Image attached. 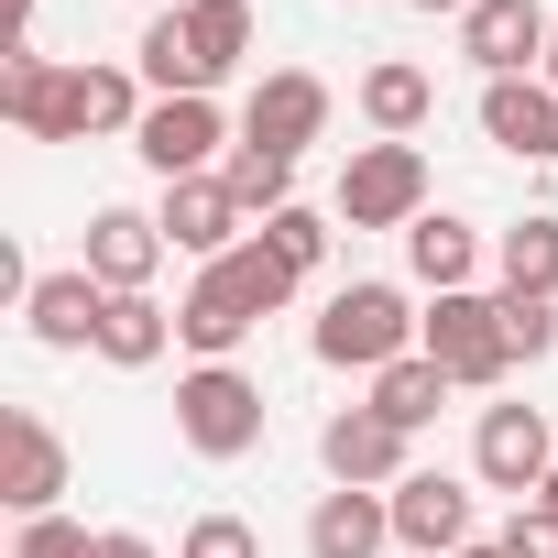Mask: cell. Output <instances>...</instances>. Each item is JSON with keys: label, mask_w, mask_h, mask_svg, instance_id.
Returning a JSON list of instances; mask_svg holds the SVG:
<instances>
[{"label": "cell", "mask_w": 558, "mask_h": 558, "mask_svg": "<svg viewBox=\"0 0 558 558\" xmlns=\"http://www.w3.org/2000/svg\"><path fill=\"white\" fill-rule=\"evenodd\" d=\"M252 329H263V318L241 307V286H230L219 263H197V286L175 296V351H197V362H230Z\"/></svg>", "instance_id": "obj_19"}, {"label": "cell", "mask_w": 558, "mask_h": 558, "mask_svg": "<svg viewBox=\"0 0 558 558\" xmlns=\"http://www.w3.org/2000/svg\"><path fill=\"white\" fill-rule=\"evenodd\" d=\"M449 395H460V384H449V373H438V362H427V351H405V362H395V373H373V384H362V405H373V416H395V427H405V438H427V427H438V405H449Z\"/></svg>", "instance_id": "obj_23"}, {"label": "cell", "mask_w": 558, "mask_h": 558, "mask_svg": "<svg viewBox=\"0 0 558 558\" xmlns=\"http://www.w3.org/2000/svg\"><path fill=\"white\" fill-rule=\"evenodd\" d=\"M318 471L351 482V493H395V482L416 471V438H405L395 416H373V405H340V416L318 427Z\"/></svg>", "instance_id": "obj_9"}, {"label": "cell", "mask_w": 558, "mask_h": 558, "mask_svg": "<svg viewBox=\"0 0 558 558\" xmlns=\"http://www.w3.org/2000/svg\"><path fill=\"white\" fill-rule=\"evenodd\" d=\"M175 558H263V536H252L241 514H197V525L175 536Z\"/></svg>", "instance_id": "obj_32"}, {"label": "cell", "mask_w": 558, "mask_h": 558, "mask_svg": "<svg viewBox=\"0 0 558 558\" xmlns=\"http://www.w3.org/2000/svg\"><path fill=\"white\" fill-rule=\"evenodd\" d=\"M504 558H558V514H547V504H514V525H504Z\"/></svg>", "instance_id": "obj_33"}, {"label": "cell", "mask_w": 558, "mask_h": 558, "mask_svg": "<svg viewBox=\"0 0 558 558\" xmlns=\"http://www.w3.org/2000/svg\"><path fill=\"white\" fill-rule=\"evenodd\" d=\"M132 66H143V88H154V99H219V88H208V66H197V45H186V12H154V23H143V45H132Z\"/></svg>", "instance_id": "obj_24"}, {"label": "cell", "mask_w": 558, "mask_h": 558, "mask_svg": "<svg viewBox=\"0 0 558 558\" xmlns=\"http://www.w3.org/2000/svg\"><path fill=\"white\" fill-rule=\"evenodd\" d=\"M230 143H241V121H230L219 99H154L143 132H132V154H143L154 186H175V175H219Z\"/></svg>", "instance_id": "obj_5"}, {"label": "cell", "mask_w": 558, "mask_h": 558, "mask_svg": "<svg viewBox=\"0 0 558 558\" xmlns=\"http://www.w3.org/2000/svg\"><path fill=\"white\" fill-rule=\"evenodd\" d=\"M165 351H175V307L165 296H110L99 307V362L110 373H154Z\"/></svg>", "instance_id": "obj_22"}, {"label": "cell", "mask_w": 558, "mask_h": 558, "mask_svg": "<svg viewBox=\"0 0 558 558\" xmlns=\"http://www.w3.org/2000/svg\"><path fill=\"white\" fill-rule=\"evenodd\" d=\"M460 558H504V536H471V547H460Z\"/></svg>", "instance_id": "obj_36"}, {"label": "cell", "mask_w": 558, "mask_h": 558, "mask_svg": "<svg viewBox=\"0 0 558 558\" xmlns=\"http://www.w3.org/2000/svg\"><path fill=\"white\" fill-rule=\"evenodd\" d=\"M99 558H165V547H154L143 525H99Z\"/></svg>", "instance_id": "obj_34"}, {"label": "cell", "mask_w": 558, "mask_h": 558, "mask_svg": "<svg viewBox=\"0 0 558 558\" xmlns=\"http://www.w3.org/2000/svg\"><path fill=\"white\" fill-rule=\"evenodd\" d=\"M154 110L143 66H66V143H132Z\"/></svg>", "instance_id": "obj_14"}, {"label": "cell", "mask_w": 558, "mask_h": 558, "mask_svg": "<svg viewBox=\"0 0 558 558\" xmlns=\"http://www.w3.org/2000/svg\"><path fill=\"white\" fill-rule=\"evenodd\" d=\"M471 536H482V504H471L460 471H405V482H395V547H416V558H460Z\"/></svg>", "instance_id": "obj_11"}, {"label": "cell", "mask_w": 558, "mask_h": 558, "mask_svg": "<svg viewBox=\"0 0 558 558\" xmlns=\"http://www.w3.org/2000/svg\"><path fill=\"white\" fill-rule=\"evenodd\" d=\"M219 175H230V197H241V219H252V230H263L274 208H296V154H274V143H230V165H219Z\"/></svg>", "instance_id": "obj_26"}, {"label": "cell", "mask_w": 558, "mask_h": 558, "mask_svg": "<svg viewBox=\"0 0 558 558\" xmlns=\"http://www.w3.org/2000/svg\"><path fill=\"white\" fill-rule=\"evenodd\" d=\"M536 77H547V88H558V34H547V66H536Z\"/></svg>", "instance_id": "obj_37"}, {"label": "cell", "mask_w": 558, "mask_h": 558, "mask_svg": "<svg viewBox=\"0 0 558 558\" xmlns=\"http://www.w3.org/2000/svg\"><path fill=\"white\" fill-rule=\"evenodd\" d=\"M547 471H558V427H547V405H482V427H471V482L536 504Z\"/></svg>", "instance_id": "obj_6"}, {"label": "cell", "mask_w": 558, "mask_h": 558, "mask_svg": "<svg viewBox=\"0 0 558 558\" xmlns=\"http://www.w3.org/2000/svg\"><path fill=\"white\" fill-rule=\"evenodd\" d=\"M384 547H395V493L329 482V493L307 504V558H384Z\"/></svg>", "instance_id": "obj_17"}, {"label": "cell", "mask_w": 558, "mask_h": 558, "mask_svg": "<svg viewBox=\"0 0 558 558\" xmlns=\"http://www.w3.org/2000/svg\"><path fill=\"white\" fill-rule=\"evenodd\" d=\"M340 230H416L427 219V154L416 143H351V165H340V208H329Z\"/></svg>", "instance_id": "obj_3"}, {"label": "cell", "mask_w": 558, "mask_h": 558, "mask_svg": "<svg viewBox=\"0 0 558 558\" xmlns=\"http://www.w3.org/2000/svg\"><path fill=\"white\" fill-rule=\"evenodd\" d=\"M165 252H175V241H165V219H154V208H99V219H88V252H77V263L99 274L110 296H154Z\"/></svg>", "instance_id": "obj_13"}, {"label": "cell", "mask_w": 558, "mask_h": 558, "mask_svg": "<svg viewBox=\"0 0 558 558\" xmlns=\"http://www.w3.org/2000/svg\"><path fill=\"white\" fill-rule=\"evenodd\" d=\"M263 427H274V405H263V384L241 362H186L175 373V438L197 460H252Z\"/></svg>", "instance_id": "obj_2"}, {"label": "cell", "mask_w": 558, "mask_h": 558, "mask_svg": "<svg viewBox=\"0 0 558 558\" xmlns=\"http://www.w3.org/2000/svg\"><path fill=\"white\" fill-rule=\"evenodd\" d=\"M493 296H558V219L493 230Z\"/></svg>", "instance_id": "obj_25"}, {"label": "cell", "mask_w": 558, "mask_h": 558, "mask_svg": "<svg viewBox=\"0 0 558 558\" xmlns=\"http://www.w3.org/2000/svg\"><path fill=\"white\" fill-rule=\"evenodd\" d=\"M536 504H547V514H558V471H547V493H536Z\"/></svg>", "instance_id": "obj_38"}, {"label": "cell", "mask_w": 558, "mask_h": 558, "mask_svg": "<svg viewBox=\"0 0 558 558\" xmlns=\"http://www.w3.org/2000/svg\"><path fill=\"white\" fill-rule=\"evenodd\" d=\"M0 121L23 143H66V66L56 56H12L0 66Z\"/></svg>", "instance_id": "obj_21"}, {"label": "cell", "mask_w": 558, "mask_h": 558, "mask_svg": "<svg viewBox=\"0 0 558 558\" xmlns=\"http://www.w3.org/2000/svg\"><path fill=\"white\" fill-rule=\"evenodd\" d=\"M252 34H263V23H252V0H186V45H197L208 88H219V77L252 56Z\"/></svg>", "instance_id": "obj_27"}, {"label": "cell", "mask_w": 558, "mask_h": 558, "mask_svg": "<svg viewBox=\"0 0 558 558\" xmlns=\"http://www.w3.org/2000/svg\"><path fill=\"white\" fill-rule=\"evenodd\" d=\"M351 110L373 121V143H416V132L438 121V77H427V66H405V56H384V66H362Z\"/></svg>", "instance_id": "obj_20"}, {"label": "cell", "mask_w": 558, "mask_h": 558, "mask_svg": "<svg viewBox=\"0 0 558 558\" xmlns=\"http://www.w3.org/2000/svg\"><path fill=\"white\" fill-rule=\"evenodd\" d=\"M493 307H504L514 362H547V351H558V296H493Z\"/></svg>", "instance_id": "obj_30"}, {"label": "cell", "mask_w": 558, "mask_h": 558, "mask_svg": "<svg viewBox=\"0 0 558 558\" xmlns=\"http://www.w3.org/2000/svg\"><path fill=\"white\" fill-rule=\"evenodd\" d=\"M547 34H558L547 0H471V12H460V56L482 66V88L493 77H536L547 66Z\"/></svg>", "instance_id": "obj_10"}, {"label": "cell", "mask_w": 558, "mask_h": 558, "mask_svg": "<svg viewBox=\"0 0 558 558\" xmlns=\"http://www.w3.org/2000/svg\"><path fill=\"white\" fill-rule=\"evenodd\" d=\"M405 12H449V23H460V12H471V0H405Z\"/></svg>", "instance_id": "obj_35"}, {"label": "cell", "mask_w": 558, "mask_h": 558, "mask_svg": "<svg viewBox=\"0 0 558 558\" xmlns=\"http://www.w3.org/2000/svg\"><path fill=\"white\" fill-rule=\"evenodd\" d=\"M99 307H110V286L88 263H56V274H34V296H23V329L45 340V351H99Z\"/></svg>", "instance_id": "obj_16"}, {"label": "cell", "mask_w": 558, "mask_h": 558, "mask_svg": "<svg viewBox=\"0 0 558 558\" xmlns=\"http://www.w3.org/2000/svg\"><path fill=\"white\" fill-rule=\"evenodd\" d=\"M12 558H99V536L77 514H34V525H12Z\"/></svg>", "instance_id": "obj_31"}, {"label": "cell", "mask_w": 558, "mask_h": 558, "mask_svg": "<svg viewBox=\"0 0 558 558\" xmlns=\"http://www.w3.org/2000/svg\"><path fill=\"white\" fill-rule=\"evenodd\" d=\"M329 121H340V88H329L318 66H263L252 99H241V143H274V154L329 143Z\"/></svg>", "instance_id": "obj_8"}, {"label": "cell", "mask_w": 558, "mask_h": 558, "mask_svg": "<svg viewBox=\"0 0 558 558\" xmlns=\"http://www.w3.org/2000/svg\"><path fill=\"white\" fill-rule=\"evenodd\" d=\"M219 274H230V286H241V307H252V318H274V307H296V286H307V274H296L286 252H274L263 230H252L241 252H219Z\"/></svg>", "instance_id": "obj_28"}, {"label": "cell", "mask_w": 558, "mask_h": 558, "mask_svg": "<svg viewBox=\"0 0 558 558\" xmlns=\"http://www.w3.org/2000/svg\"><path fill=\"white\" fill-rule=\"evenodd\" d=\"M66 482H77V460H66L56 416H45V405H0V504H12V525L66 514V504H56Z\"/></svg>", "instance_id": "obj_7"}, {"label": "cell", "mask_w": 558, "mask_h": 558, "mask_svg": "<svg viewBox=\"0 0 558 558\" xmlns=\"http://www.w3.org/2000/svg\"><path fill=\"white\" fill-rule=\"evenodd\" d=\"M482 263H493V241H482L471 219H449V208H427V219L405 230V274H416L427 296H471Z\"/></svg>", "instance_id": "obj_18"}, {"label": "cell", "mask_w": 558, "mask_h": 558, "mask_svg": "<svg viewBox=\"0 0 558 558\" xmlns=\"http://www.w3.org/2000/svg\"><path fill=\"white\" fill-rule=\"evenodd\" d=\"M482 143L514 165H558V88L547 77H493L482 88Z\"/></svg>", "instance_id": "obj_15"}, {"label": "cell", "mask_w": 558, "mask_h": 558, "mask_svg": "<svg viewBox=\"0 0 558 558\" xmlns=\"http://www.w3.org/2000/svg\"><path fill=\"white\" fill-rule=\"evenodd\" d=\"M263 241H274V252H286L296 274H318V263H329V219H318L307 197H296V208H274V219H263Z\"/></svg>", "instance_id": "obj_29"}, {"label": "cell", "mask_w": 558, "mask_h": 558, "mask_svg": "<svg viewBox=\"0 0 558 558\" xmlns=\"http://www.w3.org/2000/svg\"><path fill=\"white\" fill-rule=\"evenodd\" d=\"M154 219H165V241H175L186 263H219V252H241V241H252V219H241L230 175H175V186L154 197Z\"/></svg>", "instance_id": "obj_12"}, {"label": "cell", "mask_w": 558, "mask_h": 558, "mask_svg": "<svg viewBox=\"0 0 558 558\" xmlns=\"http://www.w3.org/2000/svg\"><path fill=\"white\" fill-rule=\"evenodd\" d=\"M416 351L460 384V395H493L504 373H514V340H504V307L471 286V296H427V329H416Z\"/></svg>", "instance_id": "obj_4"}, {"label": "cell", "mask_w": 558, "mask_h": 558, "mask_svg": "<svg viewBox=\"0 0 558 558\" xmlns=\"http://www.w3.org/2000/svg\"><path fill=\"white\" fill-rule=\"evenodd\" d=\"M416 307H405V286H384V274H351V286H329V307H318V329H307V351L329 362V373H395L405 351H416Z\"/></svg>", "instance_id": "obj_1"}]
</instances>
